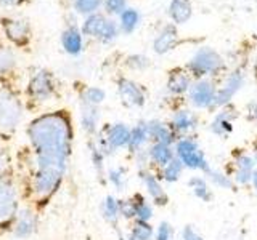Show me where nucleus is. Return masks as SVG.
<instances>
[{
	"label": "nucleus",
	"instance_id": "20e7f679",
	"mask_svg": "<svg viewBox=\"0 0 257 240\" xmlns=\"http://www.w3.org/2000/svg\"><path fill=\"white\" fill-rule=\"evenodd\" d=\"M185 69L190 72L193 78L198 80V78H212L215 76H219L227 69V66H225L223 58L214 48L201 46L190 58Z\"/></svg>",
	"mask_w": 257,
	"mask_h": 240
},
{
	"label": "nucleus",
	"instance_id": "ea45409f",
	"mask_svg": "<svg viewBox=\"0 0 257 240\" xmlns=\"http://www.w3.org/2000/svg\"><path fill=\"white\" fill-rule=\"evenodd\" d=\"M104 10H106L108 14H120L125 10L127 0H103Z\"/></svg>",
	"mask_w": 257,
	"mask_h": 240
},
{
	"label": "nucleus",
	"instance_id": "423d86ee",
	"mask_svg": "<svg viewBox=\"0 0 257 240\" xmlns=\"http://www.w3.org/2000/svg\"><path fill=\"white\" fill-rule=\"evenodd\" d=\"M82 34L100 40L101 44H111L119 36V26L116 21L106 18L101 13H93L85 16L82 22Z\"/></svg>",
	"mask_w": 257,
	"mask_h": 240
},
{
	"label": "nucleus",
	"instance_id": "473e14b6",
	"mask_svg": "<svg viewBox=\"0 0 257 240\" xmlns=\"http://www.w3.org/2000/svg\"><path fill=\"white\" fill-rule=\"evenodd\" d=\"M127 182H128V173H127V168L119 165V166H111L108 168L106 172V184L117 190V192H122L127 188Z\"/></svg>",
	"mask_w": 257,
	"mask_h": 240
},
{
	"label": "nucleus",
	"instance_id": "09e8293b",
	"mask_svg": "<svg viewBox=\"0 0 257 240\" xmlns=\"http://www.w3.org/2000/svg\"><path fill=\"white\" fill-rule=\"evenodd\" d=\"M254 148H257V138H255V142H254Z\"/></svg>",
	"mask_w": 257,
	"mask_h": 240
},
{
	"label": "nucleus",
	"instance_id": "dca6fc26",
	"mask_svg": "<svg viewBox=\"0 0 257 240\" xmlns=\"http://www.w3.org/2000/svg\"><path fill=\"white\" fill-rule=\"evenodd\" d=\"M169 125H171L177 138L188 136L196 132V128L199 125V117L191 109H177L172 114L171 120H169Z\"/></svg>",
	"mask_w": 257,
	"mask_h": 240
},
{
	"label": "nucleus",
	"instance_id": "c9c22d12",
	"mask_svg": "<svg viewBox=\"0 0 257 240\" xmlns=\"http://www.w3.org/2000/svg\"><path fill=\"white\" fill-rule=\"evenodd\" d=\"M103 5V0H72V8L79 14H93Z\"/></svg>",
	"mask_w": 257,
	"mask_h": 240
},
{
	"label": "nucleus",
	"instance_id": "6ab92c4d",
	"mask_svg": "<svg viewBox=\"0 0 257 240\" xmlns=\"http://www.w3.org/2000/svg\"><path fill=\"white\" fill-rule=\"evenodd\" d=\"M193 82H195V78L191 77V74L187 69L177 68L169 72L166 88L172 96H182V94H188Z\"/></svg>",
	"mask_w": 257,
	"mask_h": 240
},
{
	"label": "nucleus",
	"instance_id": "c03bdc74",
	"mask_svg": "<svg viewBox=\"0 0 257 240\" xmlns=\"http://www.w3.org/2000/svg\"><path fill=\"white\" fill-rule=\"evenodd\" d=\"M23 2H26V0H0V6H16Z\"/></svg>",
	"mask_w": 257,
	"mask_h": 240
},
{
	"label": "nucleus",
	"instance_id": "f257e3e1",
	"mask_svg": "<svg viewBox=\"0 0 257 240\" xmlns=\"http://www.w3.org/2000/svg\"><path fill=\"white\" fill-rule=\"evenodd\" d=\"M32 168L68 172L74 144V126L68 110H52L32 118L26 126Z\"/></svg>",
	"mask_w": 257,
	"mask_h": 240
},
{
	"label": "nucleus",
	"instance_id": "4be33fe9",
	"mask_svg": "<svg viewBox=\"0 0 257 240\" xmlns=\"http://www.w3.org/2000/svg\"><path fill=\"white\" fill-rule=\"evenodd\" d=\"M150 146V136H148V126L147 120H140L131 128V140H128L127 150L131 156H139L140 152L147 150Z\"/></svg>",
	"mask_w": 257,
	"mask_h": 240
},
{
	"label": "nucleus",
	"instance_id": "2eb2a0df",
	"mask_svg": "<svg viewBox=\"0 0 257 240\" xmlns=\"http://www.w3.org/2000/svg\"><path fill=\"white\" fill-rule=\"evenodd\" d=\"M239 117V112L235 106L227 104L215 112L212 122L209 124V132L215 134L217 138L227 140L235 130V120Z\"/></svg>",
	"mask_w": 257,
	"mask_h": 240
},
{
	"label": "nucleus",
	"instance_id": "2f4dec72",
	"mask_svg": "<svg viewBox=\"0 0 257 240\" xmlns=\"http://www.w3.org/2000/svg\"><path fill=\"white\" fill-rule=\"evenodd\" d=\"M185 173V166L180 162L179 158H172L166 166H163L161 170H158L159 178L163 180L164 184H174V182H179L180 178Z\"/></svg>",
	"mask_w": 257,
	"mask_h": 240
},
{
	"label": "nucleus",
	"instance_id": "ddd939ff",
	"mask_svg": "<svg viewBox=\"0 0 257 240\" xmlns=\"http://www.w3.org/2000/svg\"><path fill=\"white\" fill-rule=\"evenodd\" d=\"M246 74L243 69H235L225 77L223 84L220 86H217V94H215V102L214 109H220L227 104H231V100L238 94V92L244 85Z\"/></svg>",
	"mask_w": 257,
	"mask_h": 240
},
{
	"label": "nucleus",
	"instance_id": "c85d7f7f",
	"mask_svg": "<svg viewBox=\"0 0 257 240\" xmlns=\"http://www.w3.org/2000/svg\"><path fill=\"white\" fill-rule=\"evenodd\" d=\"M193 13V6L190 0H172L169 5V16L174 24H185Z\"/></svg>",
	"mask_w": 257,
	"mask_h": 240
},
{
	"label": "nucleus",
	"instance_id": "aec40b11",
	"mask_svg": "<svg viewBox=\"0 0 257 240\" xmlns=\"http://www.w3.org/2000/svg\"><path fill=\"white\" fill-rule=\"evenodd\" d=\"M180 44V36L177 30L175 24H166V26L159 30L155 42H153V50L158 54H166L172 52Z\"/></svg>",
	"mask_w": 257,
	"mask_h": 240
},
{
	"label": "nucleus",
	"instance_id": "c756f323",
	"mask_svg": "<svg viewBox=\"0 0 257 240\" xmlns=\"http://www.w3.org/2000/svg\"><path fill=\"white\" fill-rule=\"evenodd\" d=\"M104 100H106V92L100 86H85L84 90L79 93L80 106L100 108Z\"/></svg>",
	"mask_w": 257,
	"mask_h": 240
},
{
	"label": "nucleus",
	"instance_id": "f704fd0d",
	"mask_svg": "<svg viewBox=\"0 0 257 240\" xmlns=\"http://www.w3.org/2000/svg\"><path fill=\"white\" fill-rule=\"evenodd\" d=\"M140 22V13L135 8H125V10L119 14V30L124 34H132V32L139 28Z\"/></svg>",
	"mask_w": 257,
	"mask_h": 240
},
{
	"label": "nucleus",
	"instance_id": "412c9836",
	"mask_svg": "<svg viewBox=\"0 0 257 240\" xmlns=\"http://www.w3.org/2000/svg\"><path fill=\"white\" fill-rule=\"evenodd\" d=\"M127 200L132 208L134 221L151 222L153 216H155V205H153V202L147 196L142 194V192H135L131 197H127Z\"/></svg>",
	"mask_w": 257,
	"mask_h": 240
},
{
	"label": "nucleus",
	"instance_id": "8fccbe9b",
	"mask_svg": "<svg viewBox=\"0 0 257 240\" xmlns=\"http://www.w3.org/2000/svg\"><path fill=\"white\" fill-rule=\"evenodd\" d=\"M255 4H257V0H255Z\"/></svg>",
	"mask_w": 257,
	"mask_h": 240
},
{
	"label": "nucleus",
	"instance_id": "79ce46f5",
	"mask_svg": "<svg viewBox=\"0 0 257 240\" xmlns=\"http://www.w3.org/2000/svg\"><path fill=\"white\" fill-rule=\"evenodd\" d=\"M12 173V158L7 152H0V176Z\"/></svg>",
	"mask_w": 257,
	"mask_h": 240
},
{
	"label": "nucleus",
	"instance_id": "4468645a",
	"mask_svg": "<svg viewBox=\"0 0 257 240\" xmlns=\"http://www.w3.org/2000/svg\"><path fill=\"white\" fill-rule=\"evenodd\" d=\"M117 94L127 108H143L147 104V90L135 80L119 77L116 82Z\"/></svg>",
	"mask_w": 257,
	"mask_h": 240
},
{
	"label": "nucleus",
	"instance_id": "a211bd4d",
	"mask_svg": "<svg viewBox=\"0 0 257 240\" xmlns=\"http://www.w3.org/2000/svg\"><path fill=\"white\" fill-rule=\"evenodd\" d=\"M172 158H175L174 144H164V142H150L147 148V160L148 166L153 170H161L166 166Z\"/></svg>",
	"mask_w": 257,
	"mask_h": 240
},
{
	"label": "nucleus",
	"instance_id": "4c0bfd02",
	"mask_svg": "<svg viewBox=\"0 0 257 240\" xmlns=\"http://www.w3.org/2000/svg\"><path fill=\"white\" fill-rule=\"evenodd\" d=\"M125 66L132 70H145L150 68V60L145 54H131L125 58Z\"/></svg>",
	"mask_w": 257,
	"mask_h": 240
},
{
	"label": "nucleus",
	"instance_id": "a878e982",
	"mask_svg": "<svg viewBox=\"0 0 257 240\" xmlns=\"http://www.w3.org/2000/svg\"><path fill=\"white\" fill-rule=\"evenodd\" d=\"M148 126V136L150 142H164V144H174L177 141V136L172 132L169 122H163V120L153 118L147 120Z\"/></svg>",
	"mask_w": 257,
	"mask_h": 240
},
{
	"label": "nucleus",
	"instance_id": "9b49d317",
	"mask_svg": "<svg viewBox=\"0 0 257 240\" xmlns=\"http://www.w3.org/2000/svg\"><path fill=\"white\" fill-rule=\"evenodd\" d=\"M139 180L145 192H147L145 196L151 200L153 205L166 206L169 204V194L156 170H153L150 166H139Z\"/></svg>",
	"mask_w": 257,
	"mask_h": 240
},
{
	"label": "nucleus",
	"instance_id": "a18cd8bd",
	"mask_svg": "<svg viewBox=\"0 0 257 240\" xmlns=\"http://www.w3.org/2000/svg\"><path fill=\"white\" fill-rule=\"evenodd\" d=\"M249 188H251L255 194H257V170L254 172V174H252V178H251V182H249Z\"/></svg>",
	"mask_w": 257,
	"mask_h": 240
},
{
	"label": "nucleus",
	"instance_id": "b1692460",
	"mask_svg": "<svg viewBox=\"0 0 257 240\" xmlns=\"http://www.w3.org/2000/svg\"><path fill=\"white\" fill-rule=\"evenodd\" d=\"M87 150H88V157H90V164L92 168L96 174V180L101 184H106V160L108 157L104 156V152L100 149V146L96 144L95 138H88L87 141Z\"/></svg>",
	"mask_w": 257,
	"mask_h": 240
},
{
	"label": "nucleus",
	"instance_id": "f03ea898",
	"mask_svg": "<svg viewBox=\"0 0 257 240\" xmlns=\"http://www.w3.org/2000/svg\"><path fill=\"white\" fill-rule=\"evenodd\" d=\"M21 194L13 173L0 176V234L10 232L12 224L21 208Z\"/></svg>",
	"mask_w": 257,
	"mask_h": 240
},
{
	"label": "nucleus",
	"instance_id": "f8f14e48",
	"mask_svg": "<svg viewBox=\"0 0 257 240\" xmlns=\"http://www.w3.org/2000/svg\"><path fill=\"white\" fill-rule=\"evenodd\" d=\"M215 94H217V85L215 82H212V78H198L193 82L190 88L188 100L193 108L212 110L215 102Z\"/></svg>",
	"mask_w": 257,
	"mask_h": 240
},
{
	"label": "nucleus",
	"instance_id": "37998d69",
	"mask_svg": "<svg viewBox=\"0 0 257 240\" xmlns=\"http://www.w3.org/2000/svg\"><path fill=\"white\" fill-rule=\"evenodd\" d=\"M246 118L249 122L257 124V101H251L246 104Z\"/></svg>",
	"mask_w": 257,
	"mask_h": 240
},
{
	"label": "nucleus",
	"instance_id": "7ed1b4c3",
	"mask_svg": "<svg viewBox=\"0 0 257 240\" xmlns=\"http://www.w3.org/2000/svg\"><path fill=\"white\" fill-rule=\"evenodd\" d=\"M174 150H175V157L183 164L185 170L207 174L209 170L212 168L211 164H209L206 152L201 148V144L195 134L177 138V141L174 142Z\"/></svg>",
	"mask_w": 257,
	"mask_h": 240
},
{
	"label": "nucleus",
	"instance_id": "39448f33",
	"mask_svg": "<svg viewBox=\"0 0 257 240\" xmlns=\"http://www.w3.org/2000/svg\"><path fill=\"white\" fill-rule=\"evenodd\" d=\"M131 128L132 126H128L124 122L104 124L103 126H100V132L95 136V141L108 158L122 149L127 150L128 140H131Z\"/></svg>",
	"mask_w": 257,
	"mask_h": 240
},
{
	"label": "nucleus",
	"instance_id": "f3484780",
	"mask_svg": "<svg viewBox=\"0 0 257 240\" xmlns=\"http://www.w3.org/2000/svg\"><path fill=\"white\" fill-rule=\"evenodd\" d=\"M2 29L5 37L16 46H23L31 40V24L21 18H4Z\"/></svg>",
	"mask_w": 257,
	"mask_h": 240
},
{
	"label": "nucleus",
	"instance_id": "393cba45",
	"mask_svg": "<svg viewBox=\"0 0 257 240\" xmlns=\"http://www.w3.org/2000/svg\"><path fill=\"white\" fill-rule=\"evenodd\" d=\"M100 213L104 222L109 224L112 229H119V222L122 221V216H120V198L116 196L108 194L104 196L100 205Z\"/></svg>",
	"mask_w": 257,
	"mask_h": 240
},
{
	"label": "nucleus",
	"instance_id": "5701e85b",
	"mask_svg": "<svg viewBox=\"0 0 257 240\" xmlns=\"http://www.w3.org/2000/svg\"><path fill=\"white\" fill-rule=\"evenodd\" d=\"M187 186L190 189V192L193 194V197L198 198L199 202L203 204H211L214 200V189H212V184L209 182V180L206 178L204 174H191L188 181H187Z\"/></svg>",
	"mask_w": 257,
	"mask_h": 240
},
{
	"label": "nucleus",
	"instance_id": "de8ad7c7",
	"mask_svg": "<svg viewBox=\"0 0 257 240\" xmlns=\"http://www.w3.org/2000/svg\"><path fill=\"white\" fill-rule=\"evenodd\" d=\"M254 78H255V84H257V64L254 66Z\"/></svg>",
	"mask_w": 257,
	"mask_h": 240
},
{
	"label": "nucleus",
	"instance_id": "0eeeda50",
	"mask_svg": "<svg viewBox=\"0 0 257 240\" xmlns=\"http://www.w3.org/2000/svg\"><path fill=\"white\" fill-rule=\"evenodd\" d=\"M56 93V80L55 76L47 69L36 70L32 77L29 78L26 86L28 100L32 102L42 104L50 101Z\"/></svg>",
	"mask_w": 257,
	"mask_h": 240
},
{
	"label": "nucleus",
	"instance_id": "cd10ccee",
	"mask_svg": "<svg viewBox=\"0 0 257 240\" xmlns=\"http://www.w3.org/2000/svg\"><path fill=\"white\" fill-rule=\"evenodd\" d=\"M79 122H80L82 132L88 138H95L100 132V108L80 106Z\"/></svg>",
	"mask_w": 257,
	"mask_h": 240
},
{
	"label": "nucleus",
	"instance_id": "1a4fd4ad",
	"mask_svg": "<svg viewBox=\"0 0 257 240\" xmlns=\"http://www.w3.org/2000/svg\"><path fill=\"white\" fill-rule=\"evenodd\" d=\"M225 172L233 178L236 188H247L255 172L252 152H249L246 149H235L231 154L230 165Z\"/></svg>",
	"mask_w": 257,
	"mask_h": 240
},
{
	"label": "nucleus",
	"instance_id": "49530a36",
	"mask_svg": "<svg viewBox=\"0 0 257 240\" xmlns=\"http://www.w3.org/2000/svg\"><path fill=\"white\" fill-rule=\"evenodd\" d=\"M252 157H254V164H255V170H257V148H252Z\"/></svg>",
	"mask_w": 257,
	"mask_h": 240
},
{
	"label": "nucleus",
	"instance_id": "72a5a7b5",
	"mask_svg": "<svg viewBox=\"0 0 257 240\" xmlns=\"http://www.w3.org/2000/svg\"><path fill=\"white\" fill-rule=\"evenodd\" d=\"M127 236L132 240H155V226L147 221H132Z\"/></svg>",
	"mask_w": 257,
	"mask_h": 240
},
{
	"label": "nucleus",
	"instance_id": "9d476101",
	"mask_svg": "<svg viewBox=\"0 0 257 240\" xmlns=\"http://www.w3.org/2000/svg\"><path fill=\"white\" fill-rule=\"evenodd\" d=\"M40 210L34 205H23L12 224L10 234L18 240H28L39 230Z\"/></svg>",
	"mask_w": 257,
	"mask_h": 240
},
{
	"label": "nucleus",
	"instance_id": "e433bc0d",
	"mask_svg": "<svg viewBox=\"0 0 257 240\" xmlns=\"http://www.w3.org/2000/svg\"><path fill=\"white\" fill-rule=\"evenodd\" d=\"M155 240H175V229L169 221H161L155 228Z\"/></svg>",
	"mask_w": 257,
	"mask_h": 240
},
{
	"label": "nucleus",
	"instance_id": "bb28decb",
	"mask_svg": "<svg viewBox=\"0 0 257 240\" xmlns=\"http://www.w3.org/2000/svg\"><path fill=\"white\" fill-rule=\"evenodd\" d=\"M61 46L63 50L71 56H77L84 50V34L76 26H69L61 34Z\"/></svg>",
	"mask_w": 257,
	"mask_h": 240
},
{
	"label": "nucleus",
	"instance_id": "a19ab883",
	"mask_svg": "<svg viewBox=\"0 0 257 240\" xmlns=\"http://www.w3.org/2000/svg\"><path fill=\"white\" fill-rule=\"evenodd\" d=\"M180 238L182 240H206L204 236L201 234V232L195 226H193V224H187V226L182 228Z\"/></svg>",
	"mask_w": 257,
	"mask_h": 240
},
{
	"label": "nucleus",
	"instance_id": "7c9ffc66",
	"mask_svg": "<svg viewBox=\"0 0 257 240\" xmlns=\"http://www.w3.org/2000/svg\"><path fill=\"white\" fill-rule=\"evenodd\" d=\"M209 180V182L212 184V188L215 189H222V190H236V184L233 181L231 176L225 172V170H219V168H211L207 174H204Z\"/></svg>",
	"mask_w": 257,
	"mask_h": 240
},
{
	"label": "nucleus",
	"instance_id": "6e6552de",
	"mask_svg": "<svg viewBox=\"0 0 257 240\" xmlns=\"http://www.w3.org/2000/svg\"><path fill=\"white\" fill-rule=\"evenodd\" d=\"M24 116L23 102L18 94L10 90H0V128L4 132H15Z\"/></svg>",
	"mask_w": 257,
	"mask_h": 240
},
{
	"label": "nucleus",
	"instance_id": "58836bf2",
	"mask_svg": "<svg viewBox=\"0 0 257 240\" xmlns=\"http://www.w3.org/2000/svg\"><path fill=\"white\" fill-rule=\"evenodd\" d=\"M16 66V56L10 50H0V74L13 70Z\"/></svg>",
	"mask_w": 257,
	"mask_h": 240
}]
</instances>
